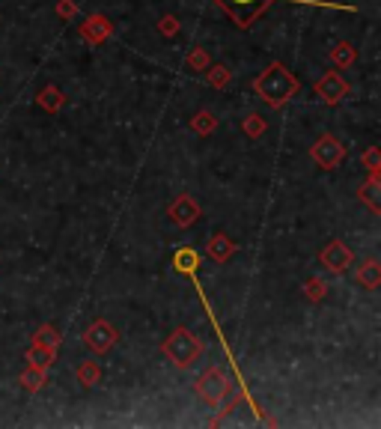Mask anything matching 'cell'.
<instances>
[{
	"instance_id": "24",
	"label": "cell",
	"mask_w": 381,
	"mask_h": 429,
	"mask_svg": "<svg viewBox=\"0 0 381 429\" xmlns=\"http://www.w3.org/2000/svg\"><path fill=\"white\" fill-rule=\"evenodd\" d=\"M33 343H45V346H54V349H60L63 337H60V331H57V328H54L51 322H45V325H39V328H36V334H33Z\"/></svg>"
},
{
	"instance_id": "4",
	"label": "cell",
	"mask_w": 381,
	"mask_h": 429,
	"mask_svg": "<svg viewBox=\"0 0 381 429\" xmlns=\"http://www.w3.org/2000/svg\"><path fill=\"white\" fill-rule=\"evenodd\" d=\"M215 6H221L230 16V21L242 30H250L253 21L262 18L268 9H271L274 0H211Z\"/></svg>"
},
{
	"instance_id": "26",
	"label": "cell",
	"mask_w": 381,
	"mask_h": 429,
	"mask_svg": "<svg viewBox=\"0 0 381 429\" xmlns=\"http://www.w3.org/2000/svg\"><path fill=\"white\" fill-rule=\"evenodd\" d=\"M158 36H164V39L179 36V18H176V16H164V18L158 21Z\"/></svg>"
},
{
	"instance_id": "20",
	"label": "cell",
	"mask_w": 381,
	"mask_h": 429,
	"mask_svg": "<svg viewBox=\"0 0 381 429\" xmlns=\"http://www.w3.org/2000/svg\"><path fill=\"white\" fill-rule=\"evenodd\" d=\"M173 265H176V271H182V275H194L197 265H200V253H197L194 248H179L173 253Z\"/></svg>"
},
{
	"instance_id": "15",
	"label": "cell",
	"mask_w": 381,
	"mask_h": 429,
	"mask_svg": "<svg viewBox=\"0 0 381 429\" xmlns=\"http://www.w3.org/2000/svg\"><path fill=\"white\" fill-rule=\"evenodd\" d=\"M328 60L334 63V69H351L358 63V48L351 45L348 39H340V42H334L331 45V51H328Z\"/></svg>"
},
{
	"instance_id": "9",
	"label": "cell",
	"mask_w": 381,
	"mask_h": 429,
	"mask_svg": "<svg viewBox=\"0 0 381 429\" xmlns=\"http://www.w3.org/2000/svg\"><path fill=\"white\" fill-rule=\"evenodd\" d=\"M351 93V84L340 75V69H331L316 81V96L322 98L324 105H340L343 98Z\"/></svg>"
},
{
	"instance_id": "10",
	"label": "cell",
	"mask_w": 381,
	"mask_h": 429,
	"mask_svg": "<svg viewBox=\"0 0 381 429\" xmlns=\"http://www.w3.org/2000/svg\"><path fill=\"white\" fill-rule=\"evenodd\" d=\"M78 33H81V39L87 42L90 48H98V45H105V42L114 36V21H110L107 16H102V12H93V16H87L81 21Z\"/></svg>"
},
{
	"instance_id": "1",
	"label": "cell",
	"mask_w": 381,
	"mask_h": 429,
	"mask_svg": "<svg viewBox=\"0 0 381 429\" xmlns=\"http://www.w3.org/2000/svg\"><path fill=\"white\" fill-rule=\"evenodd\" d=\"M298 90H301L298 75H295V72L289 66H283L280 60L268 63L257 75V81H253V93H257L262 102L268 108H274V110L283 108L286 102H292V98L298 96Z\"/></svg>"
},
{
	"instance_id": "19",
	"label": "cell",
	"mask_w": 381,
	"mask_h": 429,
	"mask_svg": "<svg viewBox=\"0 0 381 429\" xmlns=\"http://www.w3.org/2000/svg\"><path fill=\"white\" fill-rule=\"evenodd\" d=\"M48 373H51V370H39V367H27L24 370V373H21V388L27 391V394H39L42 388H45V384H48Z\"/></svg>"
},
{
	"instance_id": "21",
	"label": "cell",
	"mask_w": 381,
	"mask_h": 429,
	"mask_svg": "<svg viewBox=\"0 0 381 429\" xmlns=\"http://www.w3.org/2000/svg\"><path fill=\"white\" fill-rule=\"evenodd\" d=\"M206 81H209V87H215V90H227L233 84V72L223 63H211L206 69Z\"/></svg>"
},
{
	"instance_id": "23",
	"label": "cell",
	"mask_w": 381,
	"mask_h": 429,
	"mask_svg": "<svg viewBox=\"0 0 381 429\" xmlns=\"http://www.w3.org/2000/svg\"><path fill=\"white\" fill-rule=\"evenodd\" d=\"M185 66L194 72V75H203V72L211 66V54L206 48H200V45H194L188 51V57H185Z\"/></svg>"
},
{
	"instance_id": "7",
	"label": "cell",
	"mask_w": 381,
	"mask_h": 429,
	"mask_svg": "<svg viewBox=\"0 0 381 429\" xmlns=\"http://www.w3.org/2000/svg\"><path fill=\"white\" fill-rule=\"evenodd\" d=\"M319 263L331 271V275H346V271L355 265V251H351L346 241L331 239L328 245L319 251Z\"/></svg>"
},
{
	"instance_id": "25",
	"label": "cell",
	"mask_w": 381,
	"mask_h": 429,
	"mask_svg": "<svg viewBox=\"0 0 381 429\" xmlns=\"http://www.w3.org/2000/svg\"><path fill=\"white\" fill-rule=\"evenodd\" d=\"M304 295L313 304H319V302H324V295H328V283H324L322 278H307L304 280Z\"/></svg>"
},
{
	"instance_id": "17",
	"label": "cell",
	"mask_w": 381,
	"mask_h": 429,
	"mask_svg": "<svg viewBox=\"0 0 381 429\" xmlns=\"http://www.w3.org/2000/svg\"><path fill=\"white\" fill-rule=\"evenodd\" d=\"M75 379H78L81 388H87V391L95 388V384H102V379H105L102 364H98V361H81L75 367Z\"/></svg>"
},
{
	"instance_id": "18",
	"label": "cell",
	"mask_w": 381,
	"mask_h": 429,
	"mask_svg": "<svg viewBox=\"0 0 381 429\" xmlns=\"http://www.w3.org/2000/svg\"><path fill=\"white\" fill-rule=\"evenodd\" d=\"M188 125H191V132H194L197 137H209V135L218 132V117H215V113H211L209 108H203V110L194 113Z\"/></svg>"
},
{
	"instance_id": "2",
	"label": "cell",
	"mask_w": 381,
	"mask_h": 429,
	"mask_svg": "<svg viewBox=\"0 0 381 429\" xmlns=\"http://www.w3.org/2000/svg\"><path fill=\"white\" fill-rule=\"evenodd\" d=\"M203 349H206L203 340L197 337L191 328H185V325L173 328V331L167 334L164 343H161V355H164L176 370H191V367L203 358Z\"/></svg>"
},
{
	"instance_id": "12",
	"label": "cell",
	"mask_w": 381,
	"mask_h": 429,
	"mask_svg": "<svg viewBox=\"0 0 381 429\" xmlns=\"http://www.w3.org/2000/svg\"><path fill=\"white\" fill-rule=\"evenodd\" d=\"M355 283L366 292H375L381 286V265H378L375 256H370V260H363L361 265H355Z\"/></svg>"
},
{
	"instance_id": "28",
	"label": "cell",
	"mask_w": 381,
	"mask_h": 429,
	"mask_svg": "<svg viewBox=\"0 0 381 429\" xmlns=\"http://www.w3.org/2000/svg\"><path fill=\"white\" fill-rule=\"evenodd\" d=\"M54 9H57V16L63 21H72L78 16V4H75V0H57V6H54Z\"/></svg>"
},
{
	"instance_id": "6",
	"label": "cell",
	"mask_w": 381,
	"mask_h": 429,
	"mask_svg": "<svg viewBox=\"0 0 381 429\" xmlns=\"http://www.w3.org/2000/svg\"><path fill=\"white\" fill-rule=\"evenodd\" d=\"M83 346H87L93 355H107L110 349L117 346L119 331L107 319H93L87 328H83Z\"/></svg>"
},
{
	"instance_id": "5",
	"label": "cell",
	"mask_w": 381,
	"mask_h": 429,
	"mask_svg": "<svg viewBox=\"0 0 381 429\" xmlns=\"http://www.w3.org/2000/svg\"><path fill=\"white\" fill-rule=\"evenodd\" d=\"M346 155H348L346 143L336 135H319L313 149H310V159H313V164L319 170H336L346 161Z\"/></svg>"
},
{
	"instance_id": "16",
	"label": "cell",
	"mask_w": 381,
	"mask_h": 429,
	"mask_svg": "<svg viewBox=\"0 0 381 429\" xmlns=\"http://www.w3.org/2000/svg\"><path fill=\"white\" fill-rule=\"evenodd\" d=\"M27 367H39V370H51V364L57 361V349L45 346V343H30V349L24 352Z\"/></svg>"
},
{
	"instance_id": "11",
	"label": "cell",
	"mask_w": 381,
	"mask_h": 429,
	"mask_svg": "<svg viewBox=\"0 0 381 429\" xmlns=\"http://www.w3.org/2000/svg\"><path fill=\"white\" fill-rule=\"evenodd\" d=\"M206 256H209L211 263H218V265L230 263L233 256H235V241H233L227 233H215V236L206 241Z\"/></svg>"
},
{
	"instance_id": "27",
	"label": "cell",
	"mask_w": 381,
	"mask_h": 429,
	"mask_svg": "<svg viewBox=\"0 0 381 429\" xmlns=\"http://www.w3.org/2000/svg\"><path fill=\"white\" fill-rule=\"evenodd\" d=\"M361 164L370 170V173H375V170H381V152H378V147H370L363 155H361Z\"/></svg>"
},
{
	"instance_id": "13",
	"label": "cell",
	"mask_w": 381,
	"mask_h": 429,
	"mask_svg": "<svg viewBox=\"0 0 381 429\" xmlns=\"http://www.w3.org/2000/svg\"><path fill=\"white\" fill-rule=\"evenodd\" d=\"M36 105L45 113H51V117H57V113L66 108V93L57 87V84H48V87H42L36 93Z\"/></svg>"
},
{
	"instance_id": "3",
	"label": "cell",
	"mask_w": 381,
	"mask_h": 429,
	"mask_svg": "<svg viewBox=\"0 0 381 429\" xmlns=\"http://www.w3.org/2000/svg\"><path fill=\"white\" fill-rule=\"evenodd\" d=\"M235 388L233 384V379H230V373L223 367H218V364H211V367H206L203 373H200V379H197V384H194V391H197V396L203 399L206 406H211V408H218L223 399L230 396V391Z\"/></svg>"
},
{
	"instance_id": "8",
	"label": "cell",
	"mask_w": 381,
	"mask_h": 429,
	"mask_svg": "<svg viewBox=\"0 0 381 429\" xmlns=\"http://www.w3.org/2000/svg\"><path fill=\"white\" fill-rule=\"evenodd\" d=\"M200 214H203V209H200V203H197L191 194H176L170 200V206H167V218H170L179 230L194 227L197 221H200Z\"/></svg>"
},
{
	"instance_id": "22",
	"label": "cell",
	"mask_w": 381,
	"mask_h": 429,
	"mask_svg": "<svg viewBox=\"0 0 381 429\" xmlns=\"http://www.w3.org/2000/svg\"><path fill=\"white\" fill-rule=\"evenodd\" d=\"M265 132H268V120L262 117V113L253 110V113H247V117L242 120V135H245V137H250V140H259Z\"/></svg>"
},
{
	"instance_id": "14",
	"label": "cell",
	"mask_w": 381,
	"mask_h": 429,
	"mask_svg": "<svg viewBox=\"0 0 381 429\" xmlns=\"http://www.w3.org/2000/svg\"><path fill=\"white\" fill-rule=\"evenodd\" d=\"M358 200L370 206L375 214L381 212V170L370 173V179H366L363 185H358Z\"/></svg>"
}]
</instances>
